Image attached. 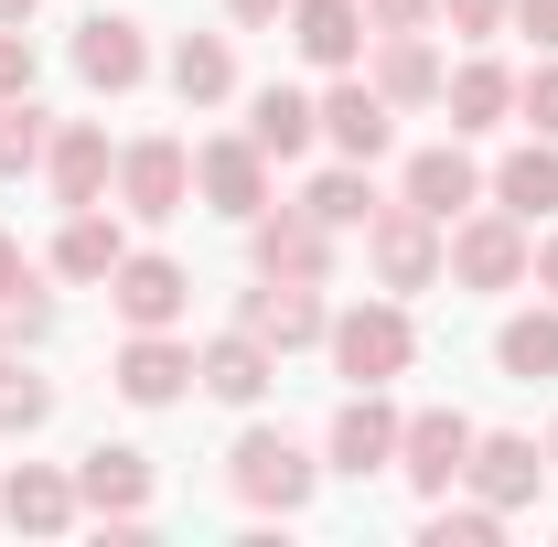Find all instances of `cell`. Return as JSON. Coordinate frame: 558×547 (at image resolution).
Listing matches in <instances>:
<instances>
[{
  "mask_svg": "<svg viewBox=\"0 0 558 547\" xmlns=\"http://www.w3.org/2000/svg\"><path fill=\"white\" fill-rule=\"evenodd\" d=\"M526 258H537L526 215H505V205L451 215V258H440V269L462 279V290H515V279H526Z\"/></svg>",
  "mask_w": 558,
  "mask_h": 547,
  "instance_id": "6da1fadb",
  "label": "cell"
},
{
  "mask_svg": "<svg viewBox=\"0 0 558 547\" xmlns=\"http://www.w3.org/2000/svg\"><path fill=\"white\" fill-rule=\"evenodd\" d=\"M333 365H344L354 387H387V376H409V354H418V333H409V312L398 301H354V312H333Z\"/></svg>",
  "mask_w": 558,
  "mask_h": 547,
  "instance_id": "7a4b0ae2",
  "label": "cell"
},
{
  "mask_svg": "<svg viewBox=\"0 0 558 547\" xmlns=\"http://www.w3.org/2000/svg\"><path fill=\"white\" fill-rule=\"evenodd\" d=\"M226 483H236L258 515H301V505H312V451H301L290 429H247L236 462H226Z\"/></svg>",
  "mask_w": 558,
  "mask_h": 547,
  "instance_id": "3957f363",
  "label": "cell"
},
{
  "mask_svg": "<svg viewBox=\"0 0 558 547\" xmlns=\"http://www.w3.org/2000/svg\"><path fill=\"white\" fill-rule=\"evenodd\" d=\"M440 215H418V205H376L365 215V269L387 279V290H429L440 279Z\"/></svg>",
  "mask_w": 558,
  "mask_h": 547,
  "instance_id": "277c9868",
  "label": "cell"
},
{
  "mask_svg": "<svg viewBox=\"0 0 558 547\" xmlns=\"http://www.w3.org/2000/svg\"><path fill=\"white\" fill-rule=\"evenodd\" d=\"M119 205H130L140 226L183 215L194 205V150H183V139H130V150H119Z\"/></svg>",
  "mask_w": 558,
  "mask_h": 547,
  "instance_id": "5b68a950",
  "label": "cell"
},
{
  "mask_svg": "<svg viewBox=\"0 0 558 547\" xmlns=\"http://www.w3.org/2000/svg\"><path fill=\"white\" fill-rule=\"evenodd\" d=\"M473 440H484V429L462 409H418L409 429H398V473H409L418 494H451V483L473 473Z\"/></svg>",
  "mask_w": 558,
  "mask_h": 547,
  "instance_id": "8992f818",
  "label": "cell"
},
{
  "mask_svg": "<svg viewBox=\"0 0 558 547\" xmlns=\"http://www.w3.org/2000/svg\"><path fill=\"white\" fill-rule=\"evenodd\" d=\"M194 194H205L215 215H236V226L269 215V150H258V139H205V150H194Z\"/></svg>",
  "mask_w": 558,
  "mask_h": 547,
  "instance_id": "52a82bcc",
  "label": "cell"
},
{
  "mask_svg": "<svg viewBox=\"0 0 558 547\" xmlns=\"http://www.w3.org/2000/svg\"><path fill=\"white\" fill-rule=\"evenodd\" d=\"M247 247H258V279H323V269H333V226H323L312 205L247 215Z\"/></svg>",
  "mask_w": 558,
  "mask_h": 547,
  "instance_id": "ba28073f",
  "label": "cell"
},
{
  "mask_svg": "<svg viewBox=\"0 0 558 547\" xmlns=\"http://www.w3.org/2000/svg\"><path fill=\"white\" fill-rule=\"evenodd\" d=\"M108 301H119L130 333H172L183 301H194V279L172 269V258H119V269H108Z\"/></svg>",
  "mask_w": 558,
  "mask_h": 547,
  "instance_id": "9c48e42d",
  "label": "cell"
},
{
  "mask_svg": "<svg viewBox=\"0 0 558 547\" xmlns=\"http://www.w3.org/2000/svg\"><path fill=\"white\" fill-rule=\"evenodd\" d=\"M398 429H409V418L387 409V398H376V387H354L344 409H333V473H387V462H398Z\"/></svg>",
  "mask_w": 558,
  "mask_h": 547,
  "instance_id": "30bf717a",
  "label": "cell"
},
{
  "mask_svg": "<svg viewBox=\"0 0 558 547\" xmlns=\"http://www.w3.org/2000/svg\"><path fill=\"white\" fill-rule=\"evenodd\" d=\"M75 505H97L108 526H140V505H150V462H140L130 440H97V451L75 462Z\"/></svg>",
  "mask_w": 558,
  "mask_h": 547,
  "instance_id": "8fae6325",
  "label": "cell"
},
{
  "mask_svg": "<svg viewBox=\"0 0 558 547\" xmlns=\"http://www.w3.org/2000/svg\"><path fill=\"white\" fill-rule=\"evenodd\" d=\"M75 75H86V86H108V97H130L140 75H150V44H140V22H119V11L75 22Z\"/></svg>",
  "mask_w": 558,
  "mask_h": 547,
  "instance_id": "7c38bea8",
  "label": "cell"
},
{
  "mask_svg": "<svg viewBox=\"0 0 558 547\" xmlns=\"http://www.w3.org/2000/svg\"><path fill=\"white\" fill-rule=\"evenodd\" d=\"M247 333L269 343V354H301V343L333 333V312L312 301V279H269V290H247Z\"/></svg>",
  "mask_w": 558,
  "mask_h": 547,
  "instance_id": "4fadbf2b",
  "label": "cell"
},
{
  "mask_svg": "<svg viewBox=\"0 0 558 547\" xmlns=\"http://www.w3.org/2000/svg\"><path fill=\"white\" fill-rule=\"evenodd\" d=\"M290 44H301V65L344 75L376 33H365V11H354V0H290Z\"/></svg>",
  "mask_w": 558,
  "mask_h": 547,
  "instance_id": "5bb4252c",
  "label": "cell"
},
{
  "mask_svg": "<svg viewBox=\"0 0 558 547\" xmlns=\"http://www.w3.org/2000/svg\"><path fill=\"white\" fill-rule=\"evenodd\" d=\"M183 387H194V354L172 333H130L119 343V398H130V409H172Z\"/></svg>",
  "mask_w": 558,
  "mask_h": 547,
  "instance_id": "9a60e30c",
  "label": "cell"
},
{
  "mask_svg": "<svg viewBox=\"0 0 558 547\" xmlns=\"http://www.w3.org/2000/svg\"><path fill=\"white\" fill-rule=\"evenodd\" d=\"M44 172H54V194H65V205H97V194H108V172H119V150H108L97 119H65V130L44 139Z\"/></svg>",
  "mask_w": 558,
  "mask_h": 547,
  "instance_id": "2e32d148",
  "label": "cell"
},
{
  "mask_svg": "<svg viewBox=\"0 0 558 547\" xmlns=\"http://www.w3.org/2000/svg\"><path fill=\"white\" fill-rule=\"evenodd\" d=\"M473 494H484L494 515H515V505H537V483H548V451L537 440H473Z\"/></svg>",
  "mask_w": 558,
  "mask_h": 547,
  "instance_id": "e0dca14e",
  "label": "cell"
},
{
  "mask_svg": "<svg viewBox=\"0 0 558 547\" xmlns=\"http://www.w3.org/2000/svg\"><path fill=\"white\" fill-rule=\"evenodd\" d=\"M194 376H205V387H215V398H226V409H258V398H269V376H279V365H269V343H258V333H247V323H236V333H215L205 354H194Z\"/></svg>",
  "mask_w": 558,
  "mask_h": 547,
  "instance_id": "ac0fdd59",
  "label": "cell"
},
{
  "mask_svg": "<svg viewBox=\"0 0 558 547\" xmlns=\"http://www.w3.org/2000/svg\"><path fill=\"white\" fill-rule=\"evenodd\" d=\"M0 515H11L22 537H65V526H75V473H44V462H22V473L0 483Z\"/></svg>",
  "mask_w": 558,
  "mask_h": 547,
  "instance_id": "d6986e66",
  "label": "cell"
},
{
  "mask_svg": "<svg viewBox=\"0 0 558 547\" xmlns=\"http://www.w3.org/2000/svg\"><path fill=\"white\" fill-rule=\"evenodd\" d=\"M323 139H333V150H344V161H376V150H387V139H398V119H387V97H376V86H333V97H323Z\"/></svg>",
  "mask_w": 558,
  "mask_h": 547,
  "instance_id": "ffe728a7",
  "label": "cell"
},
{
  "mask_svg": "<svg viewBox=\"0 0 558 547\" xmlns=\"http://www.w3.org/2000/svg\"><path fill=\"white\" fill-rule=\"evenodd\" d=\"M312 130H323V108H312L301 86H258V97H247V139H258L269 161H301Z\"/></svg>",
  "mask_w": 558,
  "mask_h": 547,
  "instance_id": "44dd1931",
  "label": "cell"
},
{
  "mask_svg": "<svg viewBox=\"0 0 558 547\" xmlns=\"http://www.w3.org/2000/svg\"><path fill=\"white\" fill-rule=\"evenodd\" d=\"M473 194H484V172H473L462 150H418V161H409V205L418 215L451 226V215H473Z\"/></svg>",
  "mask_w": 558,
  "mask_h": 547,
  "instance_id": "7402d4cb",
  "label": "cell"
},
{
  "mask_svg": "<svg viewBox=\"0 0 558 547\" xmlns=\"http://www.w3.org/2000/svg\"><path fill=\"white\" fill-rule=\"evenodd\" d=\"M494 205L526 215V226H537V215H558V150H548V139L505 150V172H494Z\"/></svg>",
  "mask_w": 558,
  "mask_h": 547,
  "instance_id": "603a6c76",
  "label": "cell"
},
{
  "mask_svg": "<svg viewBox=\"0 0 558 547\" xmlns=\"http://www.w3.org/2000/svg\"><path fill=\"white\" fill-rule=\"evenodd\" d=\"M376 97H387V108H418V97H440V54H429L418 33H376Z\"/></svg>",
  "mask_w": 558,
  "mask_h": 547,
  "instance_id": "cb8c5ba5",
  "label": "cell"
},
{
  "mask_svg": "<svg viewBox=\"0 0 558 547\" xmlns=\"http://www.w3.org/2000/svg\"><path fill=\"white\" fill-rule=\"evenodd\" d=\"M119 258H130V236H119V226H108L97 205H65V236H54V269H65V279H108Z\"/></svg>",
  "mask_w": 558,
  "mask_h": 547,
  "instance_id": "d4e9b609",
  "label": "cell"
},
{
  "mask_svg": "<svg viewBox=\"0 0 558 547\" xmlns=\"http://www.w3.org/2000/svg\"><path fill=\"white\" fill-rule=\"evenodd\" d=\"M440 97H451V130H494V119L515 108V75L494 65V54H473L462 75H440Z\"/></svg>",
  "mask_w": 558,
  "mask_h": 547,
  "instance_id": "484cf974",
  "label": "cell"
},
{
  "mask_svg": "<svg viewBox=\"0 0 558 547\" xmlns=\"http://www.w3.org/2000/svg\"><path fill=\"white\" fill-rule=\"evenodd\" d=\"M172 97H183V108H215V97H236V54H226L215 33H183V44H172Z\"/></svg>",
  "mask_w": 558,
  "mask_h": 547,
  "instance_id": "4316f807",
  "label": "cell"
},
{
  "mask_svg": "<svg viewBox=\"0 0 558 547\" xmlns=\"http://www.w3.org/2000/svg\"><path fill=\"white\" fill-rule=\"evenodd\" d=\"M494 365H505L515 387H537V376H558V301H548V312H515V323L494 333Z\"/></svg>",
  "mask_w": 558,
  "mask_h": 547,
  "instance_id": "83f0119b",
  "label": "cell"
},
{
  "mask_svg": "<svg viewBox=\"0 0 558 547\" xmlns=\"http://www.w3.org/2000/svg\"><path fill=\"white\" fill-rule=\"evenodd\" d=\"M365 172H376V161H344V172H323L301 205H312L323 226H333V236H344V226H365V215H376V183H365Z\"/></svg>",
  "mask_w": 558,
  "mask_h": 547,
  "instance_id": "f1b7e54d",
  "label": "cell"
},
{
  "mask_svg": "<svg viewBox=\"0 0 558 547\" xmlns=\"http://www.w3.org/2000/svg\"><path fill=\"white\" fill-rule=\"evenodd\" d=\"M44 418H54V387H44L22 354H0V429L22 440V429H44Z\"/></svg>",
  "mask_w": 558,
  "mask_h": 547,
  "instance_id": "f546056e",
  "label": "cell"
},
{
  "mask_svg": "<svg viewBox=\"0 0 558 547\" xmlns=\"http://www.w3.org/2000/svg\"><path fill=\"white\" fill-rule=\"evenodd\" d=\"M44 108H33V97H0V172H33V161H44Z\"/></svg>",
  "mask_w": 558,
  "mask_h": 547,
  "instance_id": "4dcf8cb0",
  "label": "cell"
},
{
  "mask_svg": "<svg viewBox=\"0 0 558 547\" xmlns=\"http://www.w3.org/2000/svg\"><path fill=\"white\" fill-rule=\"evenodd\" d=\"M54 333V301L22 279V290H0V354H22V343H44Z\"/></svg>",
  "mask_w": 558,
  "mask_h": 547,
  "instance_id": "1f68e13d",
  "label": "cell"
},
{
  "mask_svg": "<svg viewBox=\"0 0 558 547\" xmlns=\"http://www.w3.org/2000/svg\"><path fill=\"white\" fill-rule=\"evenodd\" d=\"M494 526H505L494 505H440L429 515V547H494Z\"/></svg>",
  "mask_w": 558,
  "mask_h": 547,
  "instance_id": "d6a6232c",
  "label": "cell"
},
{
  "mask_svg": "<svg viewBox=\"0 0 558 547\" xmlns=\"http://www.w3.org/2000/svg\"><path fill=\"white\" fill-rule=\"evenodd\" d=\"M515 108H526V130H537V139H558V54L515 86Z\"/></svg>",
  "mask_w": 558,
  "mask_h": 547,
  "instance_id": "836d02e7",
  "label": "cell"
},
{
  "mask_svg": "<svg viewBox=\"0 0 558 547\" xmlns=\"http://www.w3.org/2000/svg\"><path fill=\"white\" fill-rule=\"evenodd\" d=\"M0 97H33V33L0 22Z\"/></svg>",
  "mask_w": 558,
  "mask_h": 547,
  "instance_id": "e575fe53",
  "label": "cell"
},
{
  "mask_svg": "<svg viewBox=\"0 0 558 547\" xmlns=\"http://www.w3.org/2000/svg\"><path fill=\"white\" fill-rule=\"evenodd\" d=\"M505 22H515L537 54H558V0H505Z\"/></svg>",
  "mask_w": 558,
  "mask_h": 547,
  "instance_id": "d590c367",
  "label": "cell"
},
{
  "mask_svg": "<svg viewBox=\"0 0 558 547\" xmlns=\"http://www.w3.org/2000/svg\"><path fill=\"white\" fill-rule=\"evenodd\" d=\"M429 22V0H365V33H418Z\"/></svg>",
  "mask_w": 558,
  "mask_h": 547,
  "instance_id": "8d00e7d4",
  "label": "cell"
},
{
  "mask_svg": "<svg viewBox=\"0 0 558 547\" xmlns=\"http://www.w3.org/2000/svg\"><path fill=\"white\" fill-rule=\"evenodd\" d=\"M440 11H451V33H473V44H484L494 22H505V0H440Z\"/></svg>",
  "mask_w": 558,
  "mask_h": 547,
  "instance_id": "74e56055",
  "label": "cell"
},
{
  "mask_svg": "<svg viewBox=\"0 0 558 547\" xmlns=\"http://www.w3.org/2000/svg\"><path fill=\"white\" fill-rule=\"evenodd\" d=\"M526 279H537V290H548V301H558V236H548V247H537V258H526Z\"/></svg>",
  "mask_w": 558,
  "mask_h": 547,
  "instance_id": "f35d334b",
  "label": "cell"
},
{
  "mask_svg": "<svg viewBox=\"0 0 558 547\" xmlns=\"http://www.w3.org/2000/svg\"><path fill=\"white\" fill-rule=\"evenodd\" d=\"M0 290H22V236H0Z\"/></svg>",
  "mask_w": 558,
  "mask_h": 547,
  "instance_id": "ab89813d",
  "label": "cell"
},
{
  "mask_svg": "<svg viewBox=\"0 0 558 547\" xmlns=\"http://www.w3.org/2000/svg\"><path fill=\"white\" fill-rule=\"evenodd\" d=\"M226 11H236V22H279L290 0H226Z\"/></svg>",
  "mask_w": 558,
  "mask_h": 547,
  "instance_id": "60d3db41",
  "label": "cell"
},
{
  "mask_svg": "<svg viewBox=\"0 0 558 547\" xmlns=\"http://www.w3.org/2000/svg\"><path fill=\"white\" fill-rule=\"evenodd\" d=\"M0 22H33V0H0Z\"/></svg>",
  "mask_w": 558,
  "mask_h": 547,
  "instance_id": "b9f144b4",
  "label": "cell"
},
{
  "mask_svg": "<svg viewBox=\"0 0 558 547\" xmlns=\"http://www.w3.org/2000/svg\"><path fill=\"white\" fill-rule=\"evenodd\" d=\"M548 473H558V429H548Z\"/></svg>",
  "mask_w": 558,
  "mask_h": 547,
  "instance_id": "7bdbcfd3",
  "label": "cell"
}]
</instances>
